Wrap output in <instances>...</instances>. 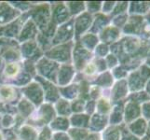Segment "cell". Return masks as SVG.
I'll use <instances>...</instances> for the list:
<instances>
[{
    "label": "cell",
    "mask_w": 150,
    "mask_h": 140,
    "mask_svg": "<svg viewBox=\"0 0 150 140\" xmlns=\"http://www.w3.org/2000/svg\"><path fill=\"white\" fill-rule=\"evenodd\" d=\"M129 95H130V90H129L127 80H116L112 86L110 101L112 104L125 101Z\"/></svg>",
    "instance_id": "6da1fadb"
},
{
    "label": "cell",
    "mask_w": 150,
    "mask_h": 140,
    "mask_svg": "<svg viewBox=\"0 0 150 140\" xmlns=\"http://www.w3.org/2000/svg\"><path fill=\"white\" fill-rule=\"evenodd\" d=\"M126 80L129 90H130V93L144 90V87H146V84L147 82V80L144 79L140 70H139V67L137 69L129 72Z\"/></svg>",
    "instance_id": "7a4b0ae2"
},
{
    "label": "cell",
    "mask_w": 150,
    "mask_h": 140,
    "mask_svg": "<svg viewBox=\"0 0 150 140\" xmlns=\"http://www.w3.org/2000/svg\"><path fill=\"white\" fill-rule=\"evenodd\" d=\"M144 21V16L137 15H130L127 23L121 30L123 36H132V37H139L142 24Z\"/></svg>",
    "instance_id": "3957f363"
},
{
    "label": "cell",
    "mask_w": 150,
    "mask_h": 140,
    "mask_svg": "<svg viewBox=\"0 0 150 140\" xmlns=\"http://www.w3.org/2000/svg\"><path fill=\"white\" fill-rule=\"evenodd\" d=\"M141 117V105L130 100L124 103V124H129Z\"/></svg>",
    "instance_id": "277c9868"
},
{
    "label": "cell",
    "mask_w": 150,
    "mask_h": 140,
    "mask_svg": "<svg viewBox=\"0 0 150 140\" xmlns=\"http://www.w3.org/2000/svg\"><path fill=\"white\" fill-rule=\"evenodd\" d=\"M122 36L123 35L120 29H118L115 26H113L112 24H110L101 31L100 39L103 41V43L107 45H113L117 43L122 38Z\"/></svg>",
    "instance_id": "5b68a950"
},
{
    "label": "cell",
    "mask_w": 150,
    "mask_h": 140,
    "mask_svg": "<svg viewBox=\"0 0 150 140\" xmlns=\"http://www.w3.org/2000/svg\"><path fill=\"white\" fill-rule=\"evenodd\" d=\"M124 103L125 101H121L113 105L108 117L110 125H121L124 123Z\"/></svg>",
    "instance_id": "8992f818"
},
{
    "label": "cell",
    "mask_w": 150,
    "mask_h": 140,
    "mask_svg": "<svg viewBox=\"0 0 150 140\" xmlns=\"http://www.w3.org/2000/svg\"><path fill=\"white\" fill-rule=\"evenodd\" d=\"M126 126L137 137L143 139L146 136V130H147V121L144 120V118L142 117L138 118L132 122L127 124Z\"/></svg>",
    "instance_id": "52a82bcc"
},
{
    "label": "cell",
    "mask_w": 150,
    "mask_h": 140,
    "mask_svg": "<svg viewBox=\"0 0 150 140\" xmlns=\"http://www.w3.org/2000/svg\"><path fill=\"white\" fill-rule=\"evenodd\" d=\"M150 10L149 1H131L129 4V15L146 16Z\"/></svg>",
    "instance_id": "ba28073f"
},
{
    "label": "cell",
    "mask_w": 150,
    "mask_h": 140,
    "mask_svg": "<svg viewBox=\"0 0 150 140\" xmlns=\"http://www.w3.org/2000/svg\"><path fill=\"white\" fill-rule=\"evenodd\" d=\"M121 125H109L107 126L103 134V140H120Z\"/></svg>",
    "instance_id": "9c48e42d"
},
{
    "label": "cell",
    "mask_w": 150,
    "mask_h": 140,
    "mask_svg": "<svg viewBox=\"0 0 150 140\" xmlns=\"http://www.w3.org/2000/svg\"><path fill=\"white\" fill-rule=\"evenodd\" d=\"M112 103L110 101L109 98L106 97H102L100 98L97 102V111L98 114H101V115H105L108 116L111 112L112 109Z\"/></svg>",
    "instance_id": "30bf717a"
},
{
    "label": "cell",
    "mask_w": 150,
    "mask_h": 140,
    "mask_svg": "<svg viewBox=\"0 0 150 140\" xmlns=\"http://www.w3.org/2000/svg\"><path fill=\"white\" fill-rule=\"evenodd\" d=\"M126 100L133 101V102L139 104V105H141V104L150 100V95L146 91L143 90V91H139V92H131L130 95H128Z\"/></svg>",
    "instance_id": "8fae6325"
},
{
    "label": "cell",
    "mask_w": 150,
    "mask_h": 140,
    "mask_svg": "<svg viewBox=\"0 0 150 140\" xmlns=\"http://www.w3.org/2000/svg\"><path fill=\"white\" fill-rule=\"evenodd\" d=\"M129 13H124L120 15H117V16H114L111 19V23L113 26H115L118 29L122 30V28L125 26V24L127 23V21L129 19Z\"/></svg>",
    "instance_id": "7c38bea8"
},
{
    "label": "cell",
    "mask_w": 150,
    "mask_h": 140,
    "mask_svg": "<svg viewBox=\"0 0 150 140\" xmlns=\"http://www.w3.org/2000/svg\"><path fill=\"white\" fill-rule=\"evenodd\" d=\"M129 1H120V2H116L115 7H114L113 11L111 12L112 17L117 16V15H120L124 13H128L129 9Z\"/></svg>",
    "instance_id": "4fadbf2b"
},
{
    "label": "cell",
    "mask_w": 150,
    "mask_h": 140,
    "mask_svg": "<svg viewBox=\"0 0 150 140\" xmlns=\"http://www.w3.org/2000/svg\"><path fill=\"white\" fill-rule=\"evenodd\" d=\"M111 74L114 77V80H126L129 75V71L126 68H124L121 65H120L112 70Z\"/></svg>",
    "instance_id": "5bb4252c"
},
{
    "label": "cell",
    "mask_w": 150,
    "mask_h": 140,
    "mask_svg": "<svg viewBox=\"0 0 150 140\" xmlns=\"http://www.w3.org/2000/svg\"><path fill=\"white\" fill-rule=\"evenodd\" d=\"M15 92L12 88L8 86H3L0 88V99L4 101L12 100L15 96Z\"/></svg>",
    "instance_id": "9a60e30c"
},
{
    "label": "cell",
    "mask_w": 150,
    "mask_h": 140,
    "mask_svg": "<svg viewBox=\"0 0 150 140\" xmlns=\"http://www.w3.org/2000/svg\"><path fill=\"white\" fill-rule=\"evenodd\" d=\"M20 72V65L16 63H10L6 65L5 68V75L8 77H14Z\"/></svg>",
    "instance_id": "2e32d148"
},
{
    "label": "cell",
    "mask_w": 150,
    "mask_h": 140,
    "mask_svg": "<svg viewBox=\"0 0 150 140\" xmlns=\"http://www.w3.org/2000/svg\"><path fill=\"white\" fill-rule=\"evenodd\" d=\"M138 38L146 41H148L150 39V23L146 22V20L144 21V23L142 24L140 34H139Z\"/></svg>",
    "instance_id": "e0dca14e"
},
{
    "label": "cell",
    "mask_w": 150,
    "mask_h": 140,
    "mask_svg": "<svg viewBox=\"0 0 150 140\" xmlns=\"http://www.w3.org/2000/svg\"><path fill=\"white\" fill-rule=\"evenodd\" d=\"M120 140H143V139L137 137L136 136H134V134L127 128L126 124L123 123L122 126H121Z\"/></svg>",
    "instance_id": "ac0fdd59"
},
{
    "label": "cell",
    "mask_w": 150,
    "mask_h": 140,
    "mask_svg": "<svg viewBox=\"0 0 150 140\" xmlns=\"http://www.w3.org/2000/svg\"><path fill=\"white\" fill-rule=\"evenodd\" d=\"M105 60V63L107 65V68H110V69H114L115 67H117V65H120L118 58L115 54H113L112 53L108 54Z\"/></svg>",
    "instance_id": "d6986e66"
},
{
    "label": "cell",
    "mask_w": 150,
    "mask_h": 140,
    "mask_svg": "<svg viewBox=\"0 0 150 140\" xmlns=\"http://www.w3.org/2000/svg\"><path fill=\"white\" fill-rule=\"evenodd\" d=\"M141 117L146 121H150V100L141 104Z\"/></svg>",
    "instance_id": "ffe728a7"
},
{
    "label": "cell",
    "mask_w": 150,
    "mask_h": 140,
    "mask_svg": "<svg viewBox=\"0 0 150 140\" xmlns=\"http://www.w3.org/2000/svg\"><path fill=\"white\" fill-rule=\"evenodd\" d=\"M97 49V53L100 57H106L108 54H109V51H110V47L109 45L105 44V43H101L99 46H98Z\"/></svg>",
    "instance_id": "44dd1931"
},
{
    "label": "cell",
    "mask_w": 150,
    "mask_h": 140,
    "mask_svg": "<svg viewBox=\"0 0 150 140\" xmlns=\"http://www.w3.org/2000/svg\"><path fill=\"white\" fill-rule=\"evenodd\" d=\"M84 72H85V74L89 75V76H93L95 74H97L98 71H97V67H96L95 64L92 63V62L91 63H89L86 65Z\"/></svg>",
    "instance_id": "7402d4cb"
},
{
    "label": "cell",
    "mask_w": 150,
    "mask_h": 140,
    "mask_svg": "<svg viewBox=\"0 0 150 140\" xmlns=\"http://www.w3.org/2000/svg\"><path fill=\"white\" fill-rule=\"evenodd\" d=\"M116 2H105L102 4V8H103V13H110L113 11L114 7H115Z\"/></svg>",
    "instance_id": "603a6c76"
},
{
    "label": "cell",
    "mask_w": 150,
    "mask_h": 140,
    "mask_svg": "<svg viewBox=\"0 0 150 140\" xmlns=\"http://www.w3.org/2000/svg\"><path fill=\"white\" fill-rule=\"evenodd\" d=\"M143 139H150V121L147 122V130H146V136Z\"/></svg>",
    "instance_id": "cb8c5ba5"
},
{
    "label": "cell",
    "mask_w": 150,
    "mask_h": 140,
    "mask_svg": "<svg viewBox=\"0 0 150 140\" xmlns=\"http://www.w3.org/2000/svg\"><path fill=\"white\" fill-rule=\"evenodd\" d=\"M144 91H146L148 95H150V79L147 80L146 84V87H144Z\"/></svg>",
    "instance_id": "d4e9b609"
},
{
    "label": "cell",
    "mask_w": 150,
    "mask_h": 140,
    "mask_svg": "<svg viewBox=\"0 0 150 140\" xmlns=\"http://www.w3.org/2000/svg\"><path fill=\"white\" fill-rule=\"evenodd\" d=\"M143 64H144L146 65H147L148 67H150V53L147 55V57L146 59H144V63Z\"/></svg>",
    "instance_id": "484cf974"
},
{
    "label": "cell",
    "mask_w": 150,
    "mask_h": 140,
    "mask_svg": "<svg viewBox=\"0 0 150 140\" xmlns=\"http://www.w3.org/2000/svg\"><path fill=\"white\" fill-rule=\"evenodd\" d=\"M144 20L150 23V10H149V12L146 15V16H144Z\"/></svg>",
    "instance_id": "4316f807"
},
{
    "label": "cell",
    "mask_w": 150,
    "mask_h": 140,
    "mask_svg": "<svg viewBox=\"0 0 150 140\" xmlns=\"http://www.w3.org/2000/svg\"><path fill=\"white\" fill-rule=\"evenodd\" d=\"M148 42H149V45H150V39L148 40Z\"/></svg>",
    "instance_id": "83f0119b"
},
{
    "label": "cell",
    "mask_w": 150,
    "mask_h": 140,
    "mask_svg": "<svg viewBox=\"0 0 150 140\" xmlns=\"http://www.w3.org/2000/svg\"><path fill=\"white\" fill-rule=\"evenodd\" d=\"M143 140H150V139H143Z\"/></svg>",
    "instance_id": "f1b7e54d"
}]
</instances>
